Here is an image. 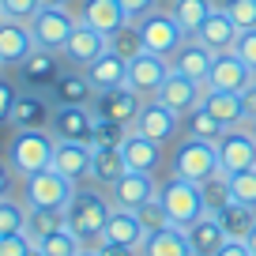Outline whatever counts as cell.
<instances>
[{"instance_id":"cell-1","label":"cell","mask_w":256,"mask_h":256,"mask_svg":"<svg viewBox=\"0 0 256 256\" xmlns=\"http://www.w3.org/2000/svg\"><path fill=\"white\" fill-rule=\"evenodd\" d=\"M110 211H113V204H110V196H106V188H98V184H80V188L72 192V200L64 204V226H68L83 245L98 248Z\"/></svg>"},{"instance_id":"cell-2","label":"cell","mask_w":256,"mask_h":256,"mask_svg":"<svg viewBox=\"0 0 256 256\" xmlns=\"http://www.w3.org/2000/svg\"><path fill=\"white\" fill-rule=\"evenodd\" d=\"M53 151H56V136L49 128H30V132H12V140L4 144V154H8L16 177L38 174V170L53 166Z\"/></svg>"},{"instance_id":"cell-3","label":"cell","mask_w":256,"mask_h":256,"mask_svg":"<svg viewBox=\"0 0 256 256\" xmlns=\"http://www.w3.org/2000/svg\"><path fill=\"white\" fill-rule=\"evenodd\" d=\"M170 174L204 184L208 177L218 174V147L208 144V140H196V136H181L174 144V151H170Z\"/></svg>"},{"instance_id":"cell-4","label":"cell","mask_w":256,"mask_h":256,"mask_svg":"<svg viewBox=\"0 0 256 256\" xmlns=\"http://www.w3.org/2000/svg\"><path fill=\"white\" fill-rule=\"evenodd\" d=\"M158 200H162V208H166V215H170V222L174 226H192L200 215H208V200H204V188L196 181H184V177H174L170 174L166 181H158Z\"/></svg>"},{"instance_id":"cell-5","label":"cell","mask_w":256,"mask_h":256,"mask_svg":"<svg viewBox=\"0 0 256 256\" xmlns=\"http://www.w3.org/2000/svg\"><path fill=\"white\" fill-rule=\"evenodd\" d=\"M80 184H72L64 174H56L53 166L38 170V174L23 177V192H19V200L26 208H64V204L72 200V192Z\"/></svg>"},{"instance_id":"cell-6","label":"cell","mask_w":256,"mask_h":256,"mask_svg":"<svg viewBox=\"0 0 256 256\" xmlns=\"http://www.w3.org/2000/svg\"><path fill=\"white\" fill-rule=\"evenodd\" d=\"M140 30H144L147 53H158V56H166V60L184 46V38H192V34H184V26L170 16L166 4H162V8H154L151 16L140 19Z\"/></svg>"},{"instance_id":"cell-7","label":"cell","mask_w":256,"mask_h":256,"mask_svg":"<svg viewBox=\"0 0 256 256\" xmlns=\"http://www.w3.org/2000/svg\"><path fill=\"white\" fill-rule=\"evenodd\" d=\"M12 72H16L19 90H49L56 83V76L64 72V60H60V53L38 46V49H30Z\"/></svg>"},{"instance_id":"cell-8","label":"cell","mask_w":256,"mask_h":256,"mask_svg":"<svg viewBox=\"0 0 256 256\" xmlns=\"http://www.w3.org/2000/svg\"><path fill=\"white\" fill-rule=\"evenodd\" d=\"M132 132H140V136L154 140V144H177L181 140V113H174L170 106H162L158 98H147L144 106H140V117L136 124H132Z\"/></svg>"},{"instance_id":"cell-9","label":"cell","mask_w":256,"mask_h":256,"mask_svg":"<svg viewBox=\"0 0 256 256\" xmlns=\"http://www.w3.org/2000/svg\"><path fill=\"white\" fill-rule=\"evenodd\" d=\"M76 23H80V19H76L72 8H38V12H34V19H30L26 26H30V34H34V46L60 53L64 42L72 38Z\"/></svg>"},{"instance_id":"cell-10","label":"cell","mask_w":256,"mask_h":256,"mask_svg":"<svg viewBox=\"0 0 256 256\" xmlns=\"http://www.w3.org/2000/svg\"><path fill=\"white\" fill-rule=\"evenodd\" d=\"M215 147H218V170L222 174H241V170L256 166V136L248 124L226 128V136Z\"/></svg>"},{"instance_id":"cell-11","label":"cell","mask_w":256,"mask_h":256,"mask_svg":"<svg viewBox=\"0 0 256 256\" xmlns=\"http://www.w3.org/2000/svg\"><path fill=\"white\" fill-rule=\"evenodd\" d=\"M106 196H110L113 208L140 211L147 200H154V196H158V177H154V174H136V170H128L120 181H113L110 188H106Z\"/></svg>"},{"instance_id":"cell-12","label":"cell","mask_w":256,"mask_h":256,"mask_svg":"<svg viewBox=\"0 0 256 256\" xmlns=\"http://www.w3.org/2000/svg\"><path fill=\"white\" fill-rule=\"evenodd\" d=\"M49 132L60 144H90V136H94V110L90 106H56L53 120H49Z\"/></svg>"},{"instance_id":"cell-13","label":"cell","mask_w":256,"mask_h":256,"mask_svg":"<svg viewBox=\"0 0 256 256\" xmlns=\"http://www.w3.org/2000/svg\"><path fill=\"white\" fill-rule=\"evenodd\" d=\"M53 98L46 90H19L16 106H12V120L8 128L12 132H30V128H49L53 120Z\"/></svg>"},{"instance_id":"cell-14","label":"cell","mask_w":256,"mask_h":256,"mask_svg":"<svg viewBox=\"0 0 256 256\" xmlns=\"http://www.w3.org/2000/svg\"><path fill=\"white\" fill-rule=\"evenodd\" d=\"M166 76H170V60H166V56H158V53H140V56L128 60V87L136 90L144 102L162 90Z\"/></svg>"},{"instance_id":"cell-15","label":"cell","mask_w":256,"mask_h":256,"mask_svg":"<svg viewBox=\"0 0 256 256\" xmlns=\"http://www.w3.org/2000/svg\"><path fill=\"white\" fill-rule=\"evenodd\" d=\"M140 106H144V98L132 87H110V90H98L94 94L90 110H94V117H106V120H117V124L132 128L140 117Z\"/></svg>"},{"instance_id":"cell-16","label":"cell","mask_w":256,"mask_h":256,"mask_svg":"<svg viewBox=\"0 0 256 256\" xmlns=\"http://www.w3.org/2000/svg\"><path fill=\"white\" fill-rule=\"evenodd\" d=\"M102 53H106V34L94 30V26H87V23H76L72 38L64 42V49H60V60H64V68H80L83 72V68L94 64Z\"/></svg>"},{"instance_id":"cell-17","label":"cell","mask_w":256,"mask_h":256,"mask_svg":"<svg viewBox=\"0 0 256 256\" xmlns=\"http://www.w3.org/2000/svg\"><path fill=\"white\" fill-rule=\"evenodd\" d=\"M252 80H256V72L230 49V53H215V64H211L204 87H211V90H238L241 94Z\"/></svg>"},{"instance_id":"cell-18","label":"cell","mask_w":256,"mask_h":256,"mask_svg":"<svg viewBox=\"0 0 256 256\" xmlns=\"http://www.w3.org/2000/svg\"><path fill=\"white\" fill-rule=\"evenodd\" d=\"M211 64H215V53H211V49L204 46V42H196V38H184V46L177 49L174 56H170V72H177V76H188V80H196V83H208Z\"/></svg>"},{"instance_id":"cell-19","label":"cell","mask_w":256,"mask_h":256,"mask_svg":"<svg viewBox=\"0 0 256 256\" xmlns=\"http://www.w3.org/2000/svg\"><path fill=\"white\" fill-rule=\"evenodd\" d=\"M90 158H94V147L90 144H60V140H56L53 170L64 174L72 184H87L90 181Z\"/></svg>"},{"instance_id":"cell-20","label":"cell","mask_w":256,"mask_h":256,"mask_svg":"<svg viewBox=\"0 0 256 256\" xmlns=\"http://www.w3.org/2000/svg\"><path fill=\"white\" fill-rule=\"evenodd\" d=\"M46 94L53 98V106H90L98 90L90 87L87 72H80V68H64Z\"/></svg>"},{"instance_id":"cell-21","label":"cell","mask_w":256,"mask_h":256,"mask_svg":"<svg viewBox=\"0 0 256 256\" xmlns=\"http://www.w3.org/2000/svg\"><path fill=\"white\" fill-rule=\"evenodd\" d=\"M162 106H170L174 113H192L196 106H200V98H204V83H196V80H188V76H177V72H170L166 76V83H162V90L158 94Z\"/></svg>"},{"instance_id":"cell-22","label":"cell","mask_w":256,"mask_h":256,"mask_svg":"<svg viewBox=\"0 0 256 256\" xmlns=\"http://www.w3.org/2000/svg\"><path fill=\"white\" fill-rule=\"evenodd\" d=\"M30 49H38L30 26L19 23V19H0V60H4V72H12Z\"/></svg>"},{"instance_id":"cell-23","label":"cell","mask_w":256,"mask_h":256,"mask_svg":"<svg viewBox=\"0 0 256 256\" xmlns=\"http://www.w3.org/2000/svg\"><path fill=\"white\" fill-rule=\"evenodd\" d=\"M72 12H76V19H80V23H87V26H94V30H102L106 38H110V34L117 30L120 23H128L117 0H76V8H72Z\"/></svg>"},{"instance_id":"cell-24","label":"cell","mask_w":256,"mask_h":256,"mask_svg":"<svg viewBox=\"0 0 256 256\" xmlns=\"http://www.w3.org/2000/svg\"><path fill=\"white\" fill-rule=\"evenodd\" d=\"M238 23H234L230 16H226V8H215L211 12L208 19H204V26L196 34H192V38L196 42H204V46L211 49V53H230L234 49V42H238Z\"/></svg>"},{"instance_id":"cell-25","label":"cell","mask_w":256,"mask_h":256,"mask_svg":"<svg viewBox=\"0 0 256 256\" xmlns=\"http://www.w3.org/2000/svg\"><path fill=\"white\" fill-rule=\"evenodd\" d=\"M147 238L144 222H140L136 211H124V208H113L110 218H106V230H102V241H113V245H132L140 248Z\"/></svg>"},{"instance_id":"cell-26","label":"cell","mask_w":256,"mask_h":256,"mask_svg":"<svg viewBox=\"0 0 256 256\" xmlns=\"http://www.w3.org/2000/svg\"><path fill=\"white\" fill-rule=\"evenodd\" d=\"M120 151H124L128 170H136V174H158V166H162V144L140 136V132H128V140L120 144Z\"/></svg>"},{"instance_id":"cell-27","label":"cell","mask_w":256,"mask_h":256,"mask_svg":"<svg viewBox=\"0 0 256 256\" xmlns=\"http://www.w3.org/2000/svg\"><path fill=\"white\" fill-rule=\"evenodd\" d=\"M83 72H87V80H90V87H94V90L128 87V60H124V56H117V53H110V49H106L94 64H87Z\"/></svg>"},{"instance_id":"cell-28","label":"cell","mask_w":256,"mask_h":256,"mask_svg":"<svg viewBox=\"0 0 256 256\" xmlns=\"http://www.w3.org/2000/svg\"><path fill=\"white\" fill-rule=\"evenodd\" d=\"M200 106L211 113V117H218L226 128L245 124V102H241V94H238V90H211V87H204Z\"/></svg>"},{"instance_id":"cell-29","label":"cell","mask_w":256,"mask_h":256,"mask_svg":"<svg viewBox=\"0 0 256 256\" xmlns=\"http://www.w3.org/2000/svg\"><path fill=\"white\" fill-rule=\"evenodd\" d=\"M140 256H192L188 234L181 226H166V230H154L144 238L140 245Z\"/></svg>"},{"instance_id":"cell-30","label":"cell","mask_w":256,"mask_h":256,"mask_svg":"<svg viewBox=\"0 0 256 256\" xmlns=\"http://www.w3.org/2000/svg\"><path fill=\"white\" fill-rule=\"evenodd\" d=\"M184 234H188L192 256H211L226 241V230H222V222L215 218V211H208V215H200L192 226H184Z\"/></svg>"},{"instance_id":"cell-31","label":"cell","mask_w":256,"mask_h":256,"mask_svg":"<svg viewBox=\"0 0 256 256\" xmlns=\"http://www.w3.org/2000/svg\"><path fill=\"white\" fill-rule=\"evenodd\" d=\"M128 174V162L120 147H94V158H90V184L98 188H110L113 181Z\"/></svg>"},{"instance_id":"cell-32","label":"cell","mask_w":256,"mask_h":256,"mask_svg":"<svg viewBox=\"0 0 256 256\" xmlns=\"http://www.w3.org/2000/svg\"><path fill=\"white\" fill-rule=\"evenodd\" d=\"M56 230H64V208H26L23 234L34 245H42V241H46L49 234H56Z\"/></svg>"},{"instance_id":"cell-33","label":"cell","mask_w":256,"mask_h":256,"mask_svg":"<svg viewBox=\"0 0 256 256\" xmlns=\"http://www.w3.org/2000/svg\"><path fill=\"white\" fill-rule=\"evenodd\" d=\"M215 218L222 222L226 238H238V241H245V238H248V230L256 226V208H245V204L230 200V204H222V208L215 211Z\"/></svg>"},{"instance_id":"cell-34","label":"cell","mask_w":256,"mask_h":256,"mask_svg":"<svg viewBox=\"0 0 256 256\" xmlns=\"http://www.w3.org/2000/svg\"><path fill=\"white\" fill-rule=\"evenodd\" d=\"M181 136H196V140H208V144H218V140L226 136V124L218 117H211L204 106H196L192 113H184L181 117Z\"/></svg>"},{"instance_id":"cell-35","label":"cell","mask_w":256,"mask_h":256,"mask_svg":"<svg viewBox=\"0 0 256 256\" xmlns=\"http://www.w3.org/2000/svg\"><path fill=\"white\" fill-rule=\"evenodd\" d=\"M166 8L184 26V34H196L204 26V19L215 12V0H166Z\"/></svg>"},{"instance_id":"cell-36","label":"cell","mask_w":256,"mask_h":256,"mask_svg":"<svg viewBox=\"0 0 256 256\" xmlns=\"http://www.w3.org/2000/svg\"><path fill=\"white\" fill-rule=\"evenodd\" d=\"M106 49L110 53H117V56H124V60H132V56H140V53H147V42H144V30H140V23H120L117 30L106 38Z\"/></svg>"},{"instance_id":"cell-37","label":"cell","mask_w":256,"mask_h":256,"mask_svg":"<svg viewBox=\"0 0 256 256\" xmlns=\"http://www.w3.org/2000/svg\"><path fill=\"white\" fill-rule=\"evenodd\" d=\"M26 226V204L19 196H0V238H8V234H19Z\"/></svg>"},{"instance_id":"cell-38","label":"cell","mask_w":256,"mask_h":256,"mask_svg":"<svg viewBox=\"0 0 256 256\" xmlns=\"http://www.w3.org/2000/svg\"><path fill=\"white\" fill-rule=\"evenodd\" d=\"M132 128L128 124H117V120H106V117H94V136H90V147H120L128 140Z\"/></svg>"},{"instance_id":"cell-39","label":"cell","mask_w":256,"mask_h":256,"mask_svg":"<svg viewBox=\"0 0 256 256\" xmlns=\"http://www.w3.org/2000/svg\"><path fill=\"white\" fill-rule=\"evenodd\" d=\"M42 252L46 256H80V248H83V241L76 238L72 230H68V226H64V230H56V234H49L46 241H42Z\"/></svg>"},{"instance_id":"cell-40","label":"cell","mask_w":256,"mask_h":256,"mask_svg":"<svg viewBox=\"0 0 256 256\" xmlns=\"http://www.w3.org/2000/svg\"><path fill=\"white\" fill-rule=\"evenodd\" d=\"M230 177V200L245 204V208H256V166L241 170V174H226Z\"/></svg>"},{"instance_id":"cell-41","label":"cell","mask_w":256,"mask_h":256,"mask_svg":"<svg viewBox=\"0 0 256 256\" xmlns=\"http://www.w3.org/2000/svg\"><path fill=\"white\" fill-rule=\"evenodd\" d=\"M200 188H204V200H208V208H211V211H218L222 204H230V177H226L222 170H218L215 177H208Z\"/></svg>"},{"instance_id":"cell-42","label":"cell","mask_w":256,"mask_h":256,"mask_svg":"<svg viewBox=\"0 0 256 256\" xmlns=\"http://www.w3.org/2000/svg\"><path fill=\"white\" fill-rule=\"evenodd\" d=\"M218 8H226V16L238 23V30H256V0H226Z\"/></svg>"},{"instance_id":"cell-43","label":"cell","mask_w":256,"mask_h":256,"mask_svg":"<svg viewBox=\"0 0 256 256\" xmlns=\"http://www.w3.org/2000/svg\"><path fill=\"white\" fill-rule=\"evenodd\" d=\"M136 215H140V222H144V230H147V234H154V230H166V226H174V222H170V215H166V208H162V200H158V196H154V200H147L144 208L136 211Z\"/></svg>"},{"instance_id":"cell-44","label":"cell","mask_w":256,"mask_h":256,"mask_svg":"<svg viewBox=\"0 0 256 256\" xmlns=\"http://www.w3.org/2000/svg\"><path fill=\"white\" fill-rule=\"evenodd\" d=\"M16 98H19V83H16V76H12V72H0V128H8Z\"/></svg>"},{"instance_id":"cell-45","label":"cell","mask_w":256,"mask_h":256,"mask_svg":"<svg viewBox=\"0 0 256 256\" xmlns=\"http://www.w3.org/2000/svg\"><path fill=\"white\" fill-rule=\"evenodd\" d=\"M38 8H42L38 0H0V12H4V19H19V23H30Z\"/></svg>"},{"instance_id":"cell-46","label":"cell","mask_w":256,"mask_h":256,"mask_svg":"<svg viewBox=\"0 0 256 256\" xmlns=\"http://www.w3.org/2000/svg\"><path fill=\"white\" fill-rule=\"evenodd\" d=\"M120 12H124V19H132V23H140L144 16H151L154 8H162V0H117Z\"/></svg>"},{"instance_id":"cell-47","label":"cell","mask_w":256,"mask_h":256,"mask_svg":"<svg viewBox=\"0 0 256 256\" xmlns=\"http://www.w3.org/2000/svg\"><path fill=\"white\" fill-rule=\"evenodd\" d=\"M34 248V241L26 238L23 230L19 234H8V238H0V256H26Z\"/></svg>"},{"instance_id":"cell-48","label":"cell","mask_w":256,"mask_h":256,"mask_svg":"<svg viewBox=\"0 0 256 256\" xmlns=\"http://www.w3.org/2000/svg\"><path fill=\"white\" fill-rule=\"evenodd\" d=\"M234 53H238L241 60H245L248 68L256 72V30H241L238 42H234Z\"/></svg>"},{"instance_id":"cell-49","label":"cell","mask_w":256,"mask_h":256,"mask_svg":"<svg viewBox=\"0 0 256 256\" xmlns=\"http://www.w3.org/2000/svg\"><path fill=\"white\" fill-rule=\"evenodd\" d=\"M211 256H252V252H248V245H245V241H238V238H226V241H222V245H218Z\"/></svg>"},{"instance_id":"cell-50","label":"cell","mask_w":256,"mask_h":256,"mask_svg":"<svg viewBox=\"0 0 256 256\" xmlns=\"http://www.w3.org/2000/svg\"><path fill=\"white\" fill-rule=\"evenodd\" d=\"M241 102H245V124H248V120H256V80L241 90Z\"/></svg>"},{"instance_id":"cell-51","label":"cell","mask_w":256,"mask_h":256,"mask_svg":"<svg viewBox=\"0 0 256 256\" xmlns=\"http://www.w3.org/2000/svg\"><path fill=\"white\" fill-rule=\"evenodd\" d=\"M98 252H102V256H140V248H132V245H113V241H102V245H98Z\"/></svg>"},{"instance_id":"cell-52","label":"cell","mask_w":256,"mask_h":256,"mask_svg":"<svg viewBox=\"0 0 256 256\" xmlns=\"http://www.w3.org/2000/svg\"><path fill=\"white\" fill-rule=\"evenodd\" d=\"M42 8H76V0H38Z\"/></svg>"},{"instance_id":"cell-53","label":"cell","mask_w":256,"mask_h":256,"mask_svg":"<svg viewBox=\"0 0 256 256\" xmlns=\"http://www.w3.org/2000/svg\"><path fill=\"white\" fill-rule=\"evenodd\" d=\"M245 245H248V252H252V256H256V226H252V230H248V238H245Z\"/></svg>"},{"instance_id":"cell-54","label":"cell","mask_w":256,"mask_h":256,"mask_svg":"<svg viewBox=\"0 0 256 256\" xmlns=\"http://www.w3.org/2000/svg\"><path fill=\"white\" fill-rule=\"evenodd\" d=\"M80 256H102V252H98V248H90V245H83V248H80Z\"/></svg>"},{"instance_id":"cell-55","label":"cell","mask_w":256,"mask_h":256,"mask_svg":"<svg viewBox=\"0 0 256 256\" xmlns=\"http://www.w3.org/2000/svg\"><path fill=\"white\" fill-rule=\"evenodd\" d=\"M26 256H46V252H42V248H38V245H34V248H30V252H26Z\"/></svg>"},{"instance_id":"cell-56","label":"cell","mask_w":256,"mask_h":256,"mask_svg":"<svg viewBox=\"0 0 256 256\" xmlns=\"http://www.w3.org/2000/svg\"><path fill=\"white\" fill-rule=\"evenodd\" d=\"M248 128H252V136H256V120H248Z\"/></svg>"},{"instance_id":"cell-57","label":"cell","mask_w":256,"mask_h":256,"mask_svg":"<svg viewBox=\"0 0 256 256\" xmlns=\"http://www.w3.org/2000/svg\"><path fill=\"white\" fill-rule=\"evenodd\" d=\"M0 196H8V188H4V184H0Z\"/></svg>"},{"instance_id":"cell-58","label":"cell","mask_w":256,"mask_h":256,"mask_svg":"<svg viewBox=\"0 0 256 256\" xmlns=\"http://www.w3.org/2000/svg\"><path fill=\"white\" fill-rule=\"evenodd\" d=\"M0 72H4V60H0Z\"/></svg>"},{"instance_id":"cell-59","label":"cell","mask_w":256,"mask_h":256,"mask_svg":"<svg viewBox=\"0 0 256 256\" xmlns=\"http://www.w3.org/2000/svg\"><path fill=\"white\" fill-rule=\"evenodd\" d=\"M0 19H4V12H0Z\"/></svg>"}]
</instances>
